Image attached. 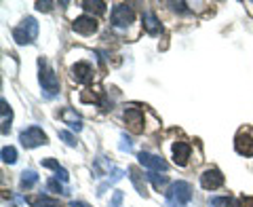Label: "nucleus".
<instances>
[{
    "label": "nucleus",
    "instance_id": "obj_1",
    "mask_svg": "<svg viewBox=\"0 0 253 207\" xmlns=\"http://www.w3.org/2000/svg\"><path fill=\"white\" fill-rule=\"evenodd\" d=\"M192 201V184L177 180L165 190V207H186Z\"/></svg>",
    "mask_w": 253,
    "mask_h": 207
},
{
    "label": "nucleus",
    "instance_id": "obj_2",
    "mask_svg": "<svg viewBox=\"0 0 253 207\" xmlns=\"http://www.w3.org/2000/svg\"><path fill=\"white\" fill-rule=\"evenodd\" d=\"M38 68H41V72H38V81H41V87H42V95L46 100H53L55 95H59V78L55 74V70L49 68V63L46 59H38Z\"/></svg>",
    "mask_w": 253,
    "mask_h": 207
},
{
    "label": "nucleus",
    "instance_id": "obj_3",
    "mask_svg": "<svg viewBox=\"0 0 253 207\" xmlns=\"http://www.w3.org/2000/svg\"><path fill=\"white\" fill-rule=\"evenodd\" d=\"M38 36V23L34 17H26L17 28H13V41L17 45H32Z\"/></svg>",
    "mask_w": 253,
    "mask_h": 207
},
{
    "label": "nucleus",
    "instance_id": "obj_4",
    "mask_svg": "<svg viewBox=\"0 0 253 207\" xmlns=\"http://www.w3.org/2000/svg\"><path fill=\"white\" fill-rule=\"evenodd\" d=\"M19 142L23 144V148H38V146L49 144V138H46V133L41 129V127L32 125L19 133Z\"/></svg>",
    "mask_w": 253,
    "mask_h": 207
},
{
    "label": "nucleus",
    "instance_id": "obj_5",
    "mask_svg": "<svg viewBox=\"0 0 253 207\" xmlns=\"http://www.w3.org/2000/svg\"><path fill=\"white\" fill-rule=\"evenodd\" d=\"M234 148L236 153L243 156H251L253 155V127H243L239 129L234 138Z\"/></svg>",
    "mask_w": 253,
    "mask_h": 207
},
{
    "label": "nucleus",
    "instance_id": "obj_6",
    "mask_svg": "<svg viewBox=\"0 0 253 207\" xmlns=\"http://www.w3.org/2000/svg\"><path fill=\"white\" fill-rule=\"evenodd\" d=\"M133 19H135V13H133V9H131L129 4H123V2L114 4V9H112V26L114 28H126V26H131Z\"/></svg>",
    "mask_w": 253,
    "mask_h": 207
},
{
    "label": "nucleus",
    "instance_id": "obj_7",
    "mask_svg": "<svg viewBox=\"0 0 253 207\" xmlns=\"http://www.w3.org/2000/svg\"><path fill=\"white\" fill-rule=\"evenodd\" d=\"M137 161L141 167H146L148 171H167L169 169V165L167 161H165L163 156H158V155H152V153H146V150H141V153L137 155Z\"/></svg>",
    "mask_w": 253,
    "mask_h": 207
},
{
    "label": "nucleus",
    "instance_id": "obj_8",
    "mask_svg": "<svg viewBox=\"0 0 253 207\" xmlns=\"http://www.w3.org/2000/svg\"><path fill=\"white\" fill-rule=\"evenodd\" d=\"M70 78L78 85H89L93 81V68L91 63L86 61H76L72 68H70Z\"/></svg>",
    "mask_w": 253,
    "mask_h": 207
},
{
    "label": "nucleus",
    "instance_id": "obj_9",
    "mask_svg": "<svg viewBox=\"0 0 253 207\" xmlns=\"http://www.w3.org/2000/svg\"><path fill=\"white\" fill-rule=\"evenodd\" d=\"M201 186L205 190H217L219 186H224V173L215 167H209L201 173Z\"/></svg>",
    "mask_w": 253,
    "mask_h": 207
},
{
    "label": "nucleus",
    "instance_id": "obj_10",
    "mask_svg": "<svg viewBox=\"0 0 253 207\" xmlns=\"http://www.w3.org/2000/svg\"><path fill=\"white\" fill-rule=\"evenodd\" d=\"M123 116H125L126 127H129L133 133H141V131H144V112H141L139 108H133V106L125 108Z\"/></svg>",
    "mask_w": 253,
    "mask_h": 207
},
{
    "label": "nucleus",
    "instance_id": "obj_11",
    "mask_svg": "<svg viewBox=\"0 0 253 207\" xmlns=\"http://www.w3.org/2000/svg\"><path fill=\"white\" fill-rule=\"evenodd\" d=\"M72 30L76 34H83V36H91L97 32V19L91 17V15H81L72 21Z\"/></svg>",
    "mask_w": 253,
    "mask_h": 207
},
{
    "label": "nucleus",
    "instance_id": "obj_12",
    "mask_svg": "<svg viewBox=\"0 0 253 207\" xmlns=\"http://www.w3.org/2000/svg\"><path fill=\"white\" fill-rule=\"evenodd\" d=\"M190 153H192V146H190L188 142H175V144H173V161L179 167H184L188 163Z\"/></svg>",
    "mask_w": 253,
    "mask_h": 207
},
{
    "label": "nucleus",
    "instance_id": "obj_13",
    "mask_svg": "<svg viewBox=\"0 0 253 207\" xmlns=\"http://www.w3.org/2000/svg\"><path fill=\"white\" fill-rule=\"evenodd\" d=\"M141 23H144V30L148 32L150 36H158V34L163 32L161 21H158V17H156L152 11H146V13H144V17H141Z\"/></svg>",
    "mask_w": 253,
    "mask_h": 207
},
{
    "label": "nucleus",
    "instance_id": "obj_14",
    "mask_svg": "<svg viewBox=\"0 0 253 207\" xmlns=\"http://www.w3.org/2000/svg\"><path fill=\"white\" fill-rule=\"evenodd\" d=\"M126 173H129V180L133 182V186H135V190L141 195V197H148V190H146V180H144V173H141L137 167H129L126 169Z\"/></svg>",
    "mask_w": 253,
    "mask_h": 207
},
{
    "label": "nucleus",
    "instance_id": "obj_15",
    "mask_svg": "<svg viewBox=\"0 0 253 207\" xmlns=\"http://www.w3.org/2000/svg\"><path fill=\"white\" fill-rule=\"evenodd\" d=\"M59 116H61V121H63V123L70 125V129H72V131H81V129H83L81 116H78L72 108H63L61 112H59Z\"/></svg>",
    "mask_w": 253,
    "mask_h": 207
},
{
    "label": "nucleus",
    "instance_id": "obj_16",
    "mask_svg": "<svg viewBox=\"0 0 253 207\" xmlns=\"http://www.w3.org/2000/svg\"><path fill=\"white\" fill-rule=\"evenodd\" d=\"M42 167H49V169H53L55 171V180H61V182H68L70 180V176H68V171L63 169V167L55 161V158H42Z\"/></svg>",
    "mask_w": 253,
    "mask_h": 207
},
{
    "label": "nucleus",
    "instance_id": "obj_17",
    "mask_svg": "<svg viewBox=\"0 0 253 207\" xmlns=\"http://www.w3.org/2000/svg\"><path fill=\"white\" fill-rule=\"evenodd\" d=\"M0 106H2V135H6L11 131V121H13V110L11 106L6 104V100L0 102Z\"/></svg>",
    "mask_w": 253,
    "mask_h": 207
},
{
    "label": "nucleus",
    "instance_id": "obj_18",
    "mask_svg": "<svg viewBox=\"0 0 253 207\" xmlns=\"http://www.w3.org/2000/svg\"><path fill=\"white\" fill-rule=\"evenodd\" d=\"M19 184L23 190H30V188H34L38 184V173L36 171H32V169H26L21 173V180H19Z\"/></svg>",
    "mask_w": 253,
    "mask_h": 207
},
{
    "label": "nucleus",
    "instance_id": "obj_19",
    "mask_svg": "<svg viewBox=\"0 0 253 207\" xmlns=\"http://www.w3.org/2000/svg\"><path fill=\"white\" fill-rule=\"evenodd\" d=\"M83 9L84 11H89V13H106V2H101V0H83Z\"/></svg>",
    "mask_w": 253,
    "mask_h": 207
},
{
    "label": "nucleus",
    "instance_id": "obj_20",
    "mask_svg": "<svg viewBox=\"0 0 253 207\" xmlns=\"http://www.w3.org/2000/svg\"><path fill=\"white\" fill-rule=\"evenodd\" d=\"M146 180L152 182V186H154L156 190H165V186L169 184V178H167V176H158V173H154V171H148V173H146Z\"/></svg>",
    "mask_w": 253,
    "mask_h": 207
},
{
    "label": "nucleus",
    "instance_id": "obj_21",
    "mask_svg": "<svg viewBox=\"0 0 253 207\" xmlns=\"http://www.w3.org/2000/svg\"><path fill=\"white\" fill-rule=\"evenodd\" d=\"M30 205L32 207H59V201L57 199H51V197H36V199H30Z\"/></svg>",
    "mask_w": 253,
    "mask_h": 207
},
{
    "label": "nucleus",
    "instance_id": "obj_22",
    "mask_svg": "<svg viewBox=\"0 0 253 207\" xmlns=\"http://www.w3.org/2000/svg\"><path fill=\"white\" fill-rule=\"evenodd\" d=\"M209 205L211 207H236L232 197H211L209 199Z\"/></svg>",
    "mask_w": 253,
    "mask_h": 207
},
{
    "label": "nucleus",
    "instance_id": "obj_23",
    "mask_svg": "<svg viewBox=\"0 0 253 207\" xmlns=\"http://www.w3.org/2000/svg\"><path fill=\"white\" fill-rule=\"evenodd\" d=\"M2 163H6V165L17 163V150H15L13 146H4L2 148Z\"/></svg>",
    "mask_w": 253,
    "mask_h": 207
},
{
    "label": "nucleus",
    "instance_id": "obj_24",
    "mask_svg": "<svg viewBox=\"0 0 253 207\" xmlns=\"http://www.w3.org/2000/svg\"><path fill=\"white\" fill-rule=\"evenodd\" d=\"M46 188L57 195H68V188H63V184H59V180H49L46 182Z\"/></svg>",
    "mask_w": 253,
    "mask_h": 207
},
{
    "label": "nucleus",
    "instance_id": "obj_25",
    "mask_svg": "<svg viewBox=\"0 0 253 207\" xmlns=\"http://www.w3.org/2000/svg\"><path fill=\"white\" fill-rule=\"evenodd\" d=\"M123 199H125L123 190H114L112 199H110V207H121V205H123Z\"/></svg>",
    "mask_w": 253,
    "mask_h": 207
},
{
    "label": "nucleus",
    "instance_id": "obj_26",
    "mask_svg": "<svg viewBox=\"0 0 253 207\" xmlns=\"http://www.w3.org/2000/svg\"><path fill=\"white\" fill-rule=\"evenodd\" d=\"M59 138H61L63 142H66V144H68V146H76V138H74V135H72V133H70V131H66V129H61V131H59Z\"/></svg>",
    "mask_w": 253,
    "mask_h": 207
},
{
    "label": "nucleus",
    "instance_id": "obj_27",
    "mask_svg": "<svg viewBox=\"0 0 253 207\" xmlns=\"http://www.w3.org/2000/svg\"><path fill=\"white\" fill-rule=\"evenodd\" d=\"M121 150L123 153H131L133 150V142H131V138H126L125 133L121 135Z\"/></svg>",
    "mask_w": 253,
    "mask_h": 207
},
{
    "label": "nucleus",
    "instance_id": "obj_28",
    "mask_svg": "<svg viewBox=\"0 0 253 207\" xmlns=\"http://www.w3.org/2000/svg\"><path fill=\"white\" fill-rule=\"evenodd\" d=\"M169 6H171L173 11H177V13H188L190 11L186 2H169Z\"/></svg>",
    "mask_w": 253,
    "mask_h": 207
},
{
    "label": "nucleus",
    "instance_id": "obj_29",
    "mask_svg": "<svg viewBox=\"0 0 253 207\" xmlns=\"http://www.w3.org/2000/svg\"><path fill=\"white\" fill-rule=\"evenodd\" d=\"M236 207H253V197H241V201Z\"/></svg>",
    "mask_w": 253,
    "mask_h": 207
},
{
    "label": "nucleus",
    "instance_id": "obj_30",
    "mask_svg": "<svg viewBox=\"0 0 253 207\" xmlns=\"http://www.w3.org/2000/svg\"><path fill=\"white\" fill-rule=\"evenodd\" d=\"M51 6H53V2H49V0H46V2H36V9L38 11H51Z\"/></svg>",
    "mask_w": 253,
    "mask_h": 207
},
{
    "label": "nucleus",
    "instance_id": "obj_31",
    "mask_svg": "<svg viewBox=\"0 0 253 207\" xmlns=\"http://www.w3.org/2000/svg\"><path fill=\"white\" fill-rule=\"evenodd\" d=\"M70 207H91V205H86L84 201H70Z\"/></svg>",
    "mask_w": 253,
    "mask_h": 207
}]
</instances>
